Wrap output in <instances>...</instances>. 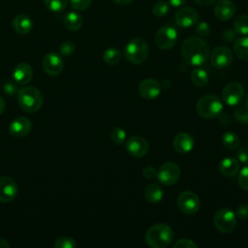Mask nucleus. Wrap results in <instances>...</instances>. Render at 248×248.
I'll use <instances>...</instances> for the list:
<instances>
[{
	"label": "nucleus",
	"mask_w": 248,
	"mask_h": 248,
	"mask_svg": "<svg viewBox=\"0 0 248 248\" xmlns=\"http://www.w3.org/2000/svg\"><path fill=\"white\" fill-rule=\"evenodd\" d=\"M32 129V123L31 121L24 117V116H19L16 117L13 122L10 124L9 127V133L12 137L14 138H23L27 136Z\"/></svg>",
	"instance_id": "obj_16"
},
{
	"label": "nucleus",
	"mask_w": 248,
	"mask_h": 248,
	"mask_svg": "<svg viewBox=\"0 0 248 248\" xmlns=\"http://www.w3.org/2000/svg\"><path fill=\"white\" fill-rule=\"evenodd\" d=\"M110 139L114 143L122 144L126 140V132L120 127H115L110 132Z\"/></svg>",
	"instance_id": "obj_32"
},
{
	"label": "nucleus",
	"mask_w": 248,
	"mask_h": 248,
	"mask_svg": "<svg viewBox=\"0 0 248 248\" xmlns=\"http://www.w3.org/2000/svg\"><path fill=\"white\" fill-rule=\"evenodd\" d=\"M32 76H33V71L29 64L21 62L15 67L13 77L16 84L18 85L27 84L31 80Z\"/></svg>",
	"instance_id": "obj_20"
},
{
	"label": "nucleus",
	"mask_w": 248,
	"mask_h": 248,
	"mask_svg": "<svg viewBox=\"0 0 248 248\" xmlns=\"http://www.w3.org/2000/svg\"><path fill=\"white\" fill-rule=\"evenodd\" d=\"M169 3L166 1L156 2L152 7V13L156 16H164L169 12Z\"/></svg>",
	"instance_id": "obj_33"
},
{
	"label": "nucleus",
	"mask_w": 248,
	"mask_h": 248,
	"mask_svg": "<svg viewBox=\"0 0 248 248\" xmlns=\"http://www.w3.org/2000/svg\"><path fill=\"white\" fill-rule=\"evenodd\" d=\"M177 31L170 25L161 27L155 34V43L161 49H170L176 44Z\"/></svg>",
	"instance_id": "obj_9"
},
{
	"label": "nucleus",
	"mask_w": 248,
	"mask_h": 248,
	"mask_svg": "<svg viewBox=\"0 0 248 248\" xmlns=\"http://www.w3.org/2000/svg\"><path fill=\"white\" fill-rule=\"evenodd\" d=\"M235 215L239 219H246L248 218V204H240L236 207L235 210Z\"/></svg>",
	"instance_id": "obj_40"
},
{
	"label": "nucleus",
	"mask_w": 248,
	"mask_h": 248,
	"mask_svg": "<svg viewBox=\"0 0 248 248\" xmlns=\"http://www.w3.org/2000/svg\"><path fill=\"white\" fill-rule=\"evenodd\" d=\"M222 142L226 148L230 150H236L239 147L240 140L236 134L232 131H228L222 136Z\"/></svg>",
	"instance_id": "obj_27"
},
{
	"label": "nucleus",
	"mask_w": 248,
	"mask_h": 248,
	"mask_svg": "<svg viewBox=\"0 0 248 248\" xmlns=\"http://www.w3.org/2000/svg\"><path fill=\"white\" fill-rule=\"evenodd\" d=\"M235 12V5L230 0H220L215 4L214 7L215 16L222 21H227L232 18Z\"/></svg>",
	"instance_id": "obj_18"
},
{
	"label": "nucleus",
	"mask_w": 248,
	"mask_h": 248,
	"mask_svg": "<svg viewBox=\"0 0 248 248\" xmlns=\"http://www.w3.org/2000/svg\"><path fill=\"white\" fill-rule=\"evenodd\" d=\"M198 12L192 7H184L180 9L175 15V22L178 26L188 28L195 25L199 20Z\"/></svg>",
	"instance_id": "obj_15"
},
{
	"label": "nucleus",
	"mask_w": 248,
	"mask_h": 248,
	"mask_svg": "<svg viewBox=\"0 0 248 248\" xmlns=\"http://www.w3.org/2000/svg\"><path fill=\"white\" fill-rule=\"evenodd\" d=\"M173 231L166 224H155L151 226L145 233V241L153 248H165L173 239Z\"/></svg>",
	"instance_id": "obj_2"
},
{
	"label": "nucleus",
	"mask_w": 248,
	"mask_h": 248,
	"mask_svg": "<svg viewBox=\"0 0 248 248\" xmlns=\"http://www.w3.org/2000/svg\"><path fill=\"white\" fill-rule=\"evenodd\" d=\"M235 55L244 61H248V37H239L233 43Z\"/></svg>",
	"instance_id": "obj_24"
},
{
	"label": "nucleus",
	"mask_w": 248,
	"mask_h": 248,
	"mask_svg": "<svg viewBox=\"0 0 248 248\" xmlns=\"http://www.w3.org/2000/svg\"><path fill=\"white\" fill-rule=\"evenodd\" d=\"M142 174L146 177V178H153L155 176H157V170L154 167L151 166H147L142 170Z\"/></svg>",
	"instance_id": "obj_43"
},
{
	"label": "nucleus",
	"mask_w": 248,
	"mask_h": 248,
	"mask_svg": "<svg viewBox=\"0 0 248 248\" xmlns=\"http://www.w3.org/2000/svg\"><path fill=\"white\" fill-rule=\"evenodd\" d=\"M103 59L108 65H115L121 59V52L118 48L115 47L108 48L103 53Z\"/></svg>",
	"instance_id": "obj_29"
},
{
	"label": "nucleus",
	"mask_w": 248,
	"mask_h": 248,
	"mask_svg": "<svg viewBox=\"0 0 248 248\" xmlns=\"http://www.w3.org/2000/svg\"><path fill=\"white\" fill-rule=\"evenodd\" d=\"M13 28L16 33L20 35H26L31 32L33 28V22L31 18L26 15H17L13 20Z\"/></svg>",
	"instance_id": "obj_21"
},
{
	"label": "nucleus",
	"mask_w": 248,
	"mask_h": 248,
	"mask_svg": "<svg viewBox=\"0 0 248 248\" xmlns=\"http://www.w3.org/2000/svg\"><path fill=\"white\" fill-rule=\"evenodd\" d=\"M82 22L83 20L81 16L76 12H69L64 16V25L71 31L78 30L81 27Z\"/></svg>",
	"instance_id": "obj_25"
},
{
	"label": "nucleus",
	"mask_w": 248,
	"mask_h": 248,
	"mask_svg": "<svg viewBox=\"0 0 248 248\" xmlns=\"http://www.w3.org/2000/svg\"><path fill=\"white\" fill-rule=\"evenodd\" d=\"M54 248H75L77 247V242L74 238L69 236H61L55 240L53 243Z\"/></svg>",
	"instance_id": "obj_31"
},
{
	"label": "nucleus",
	"mask_w": 248,
	"mask_h": 248,
	"mask_svg": "<svg viewBox=\"0 0 248 248\" xmlns=\"http://www.w3.org/2000/svg\"><path fill=\"white\" fill-rule=\"evenodd\" d=\"M160 92L161 84L153 78L143 79L139 85V93L145 100H152L157 98Z\"/></svg>",
	"instance_id": "obj_17"
},
{
	"label": "nucleus",
	"mask_w": 248,
	"mask_h": 248,
	"mask_svg": "<svg viewBox=\"0 0 248 248\" xmlns=\"http://www.w3.org/2000/svg\"><path fill=\"white\" fill-rule=\"evenodd\" d=\"M216 0H195L196 3H198L201 6H209L213 4Z\"/></svg>",
	"instance_id": "obj_46"
},
{
	"label": "nucleus",
	"mask_w": 248,
	"mask_h": 248,
	"mask_svg": "<svg viewBox=\"0 0 248 248\" xmlns=\"http://www.w3.org/2000/svg\"><path fill=\"white\" fill-rule=\"evenodd\" d=\"M91 1L92 0H70V4L75 10L83 11L90 6Z\"/></svg>",
	"instance_id": "obj_37"
},
{
	"label": "nucleus",
	"mask_w": 248,
	"mask_h": 248,
	"mask_svg": "<svg viewBox=\"0 0 248 248\" xmlns=\"http://www.w3.org/2000/svg\"><path fill=\"white\" fill-rule=\"evenodd\" d=\"M17 195L16 182L11 176L0 177V202H12Z\"/></svg>",
	"instance_id": "obj_13"
},
{
	"label": "nucleus",
	"mask_w": 248,
	"mask_h": 248,
	"mask_svg": "<svg viewBox=\"0 0 248 248\" xmlns=\"http://www.w3.org/2000/svg\"><path fill=\"white\" fill-rule=\"evenodd\" d=\"M179 176L180 169L174 162H166L157 170V178L165 186L173 185L177 182Z\"/></svg>",
	"instance_id": "obj_7"
},
{
	"label": "nucleus",
	"mask_w": 248,
	"mask_h": 248,
	"mask_svg": "<svg viewBox=\"0 0 248 248\" xmlns=\"http://www.w3.org/2000/svg\"><path fill=\"white\" fill-rule=\"evenodd\" d=\"M233 30L238 35H248V16L240 15L233 22Z\"/></svg>",
	"instance_id": "obj_28"
},
{
	"label": "nucleus",
	"mask_w": 248,
	"mask_h": 248,
	"mask_svg": "<svg viewBox=\"0 0 248 248\" xmlns=\"http://www.w3.org/2000/svg\"><path fill=\"white\" fill-rule=\"evenodd\" d=\"M46 7L53 12V13H60L63 12L69 4V0H44Z\"/></svg>",
	"instance_id": "obj_30"
},
{
	"label": "nucleus",
	"mask_w": 248,
	"mask_h": 248,
	"mask_svg": "<svg viewBox=\"0 0 248 248\" xmlns=\"http://www.w3.org/2000/svg\"><path fill=\"white\" fill-rule=\"evenodd\" d=\"M112 1L118 5H128L132 3L134 0H112Z\"/></svg>",
	"instance_id": "obj_49"
},
{
	"label": "nucleus",
	"mask_w": 248,
	"mask_h": 248,
	"mask_svg": "<svg viewBox=\"0 0 248 248\" xmlns=\"http://www.w3.org/2000/svg\"><path fill=\"white\" fill-rule=\"evenodd\" d=\"M213 224L219 232L223 233H230L233 231L236 225L235 213L230 208H221L215 213L213 217Z\"/></svg>",
	"instance_id": "obj_6"
},
{
	"label": "nucleus",
	"mask_w": 248,
	"mask_h": 248,
	"mask_svg": "<svg viewBox=\"0 0 248 248\" xmlns=\"http://www.w3.org/2000/svg\"><path fill=\"white\" fill-rule=\"evenodd\" d=\"M144 197L150 203H158L163 198V190L157 183H150L144 190Z\"/></svg>",
	"instance_id": "obj_23"
},
{
	"label": "nucleus",
	"mask_w": 248,
	"mask_h": 248,
	"mask_svg": "<svg viewBox=\"0 0 248 248\" xmlns=\"http://www.w3.org/2000/svg\"><path fill=\"white\" fill-rule=\"evenodd\" d=\"M174 248H197L198 244L195 243L193 240L191 239H187V238H182V239H178L174 244H173Z\"/></svg>",
	"instance_id": "obj_38"
},
{
	"label": "nucleus",
	"mask_w": 248,
	"mask_h": 248,
	"mask_svg": "<svg viewBox=\"0 0 248 248\" xmlns=\"http://www.w3.org/2000/svg\"><path fill=\"white\" fill-rule=\"evenodd\" d=\"M187 0H168V3L173 7H180L185 4Z\"/></svg>",
	"instance_id": "obj_45"
},
{
	"label": "nucleus",
	"mask_w": 248,
	"mask_h": 248,
	"mask_svg": "<svg viewBox=\"0 0 248 248\" xmlns=\"http://www.w3.org/2000/svg\"><path fill=\"white\" fill-rule=\"evenodd\" d=\"M237 161L242 163L243 165H248V149L245 147H238L236 153Z\"/></svg>",
	"instance_id": "obj_39"
},
{
	"label": "nucleus",
	"mask_w": 248,
	"mask_h": 248,
	"mask_svg": "<svg viewBox=\"0 0 248 248\" xmlns=\"http://www.w3.org/2000/svg\"><path fill=\"white\" fill-rule=\"evenodd\" d=\"M234 36H235V32L234 30H232V29H226L222 35L223 37V40L225 42H231L234 39Z\"/></svg>",
	"instance_id": "obj_44"
},
{
	"label": "nucleus",
	"mask_w": 248,
	"mask_h": 248,
	"mask_svg": "<svg viewBox=\"0 0 248 248\" xmlns=\"http://www.w3.org/2000/svg\"><path fill=\"white\" fill-rule=\"evenodd\" d=\"M219 170L225 176H234L239 171V162L235 158H225L219 164Z\"/></svg>",
	"instance_id": "obj_22"
},
{
	"label": "nucleus",
	"mask_w": 248,
	"mask_h": 248,
	"mask_svg": "<svg viewBox=\"0 0 248 248\" xmlns=\"http://www.w3.org/2000/svg\"><path fill=\"white\" fill-rule=\"evenodd\" d=\"M149 46L146 41L142 38H133L127 45L124 50L125 58L132 64H141L147 58Z\"/></svg>",
	"instance_id": "obj_4"
},
{
	"label": "nucleus",
	"mask_w": 248,
	"mask_h": 248,
	"mask_svg": "<svg viewBox=\"0 0 248 248\" xmlns=\"http://www.w3.org/2000/svg\"><path fill=\"white\" fill-rule=\"evenodd\" d=\"M191 80L198 87H203L208 82V74L204 69L196 68L191 72Z\"/></svg>",
	"instance_id": "obj_26"
},
{
	"label": "nucleus",
	"mask_w": 248,
	"mask_h": 248,
	"mask_svg": "<svg viewBox=\"0 0 248 248\" xmlns=\"http://www.w3.org/2000/svg\"><path fill=\"white\" fill-rule=\"evenodd\" d=\"M43 69L49 76H58L63 70V60L55 52H49L43 59Z\"/></svg>",
	"instance_id": "obj_14"
},
{
	"label": "nucleus",
	"mask_w": 248,
	"mask_h": 248,
	"mask_svg": "<svg viewBox=\"0 0 248 248\" xmlns=\"http://www.w3.org/2000/svg\"><path fill=\"white\" fill-rule=\"evenodd\" d=\"M126 151L133 157H143L147 154L149 145L146 140L140 136L130 137L125 144Z\"/></svg>",
	"instance_id": "obj_12"
},
{
	"label": "nucleus",
	"mask_w": 248,
	"mask_h": 248,
	"mask_svg": "<svg viewBox=\"0 0 248 248\" xmlns=\"http://www.w3.org/2000/svg\"><path fill=\"white\" fill-rule=\"evenodd\" d=\"M3 90L8 95H14L15 93L17 92V84L14 83V82H11V81H8L4 84Z\"/></svg>",
	"instance_id": "obj_42"
},
{
	"label": "nucleus",
	"mask_w": 248,
	"mask_h": 248,
	"mask_svg": "<svg viewBox=\"0 0 248 248\" xmlns=\"http://www.w3.org/2000/svg\"><path fill=\"white\" fill-rule=\"evenodd\" d=\"M75 44L72 42V41H64L61 45H60V47H59V51L62 55L64 56H69V55H72L75 51Z\"/></svg>",
	"instance_id": "obj_35"
},
{
	"label": "nucleus",
	"mask_w": 248,
	"mask_h": 248,
	"mask_svg": "<svg viewBox=\"0 0 248 248\" xmlns=\"http://www.w3.org/2000/svg\"><path fill=\"white\" fill-rule=\"evenodd\" d=\"M219 116H220V123H222L223 125H227L231 122V119L227 115H221V113H220Z\"/></svg>",
	"instance_id": "obj_47"
},
{
	"label": "nucleus",
	"mask_w": 248,
	"mask_h": 248,
	"mask_svg": "<svg viewBox=\"0 0 248 248\" xmlns=\"http://www.w3.org/2000/svg\"><path fill=\"white\" fill-rule=\"evenodd\" d=\"M237 182L239 187L244 190L248 191V165H245L238 173L237 177Z\"/></svg>",
	"instance_id": "obj_34"
},
{
	"label": "nucleus",
	"mask_w": 248,
	"mask_h": 248,
	"mask_svg": "<svg viewBox=\"0 0 248 248\" xmlns=\"http://www.w3.org/2000/svg\"><path fill=\"white\" fill-rule=\"evenodd\" d=\"M194 139L188 133H178L172 141L173 148L180 154H186L190 152L194 147Z\"/></svg>",
	"instance_id": "obj_19"
},
{
	"label": "nucleus",
	"mask_w": 248,
	"mask_h": 248,
	"mask_svg": "<svg viewBox=\"0 0 248 248\" xmlns=\"http://www.w3.org/2000/svg\"><path fill=\"white\" fill-rule=\"evenodd\" d=\"M210 49L208 44L198 36L187 38L181 46V55L190 65H202L208 58Z\"/></svg>",
	"instance_id": "obj_1"
},
{
	"label": "nucleus",
	"mask_w": 248,
	"mask_h": 248,
	"mask_svg": "<svg viewBox=\"0 0 248 248\" xmlns=\"http://www.w3.org/2000/svg\"><path fill=\"white\" fill-rule=\"evenodd\" d=\"M245 108L248 110V95L246 96V99H245Z\"/></svg>",
	"instance_id": "obj_51"
},
{
	"label": "nucleus",
	"mask_w": 248,
	"mask_h": 248,
	"mask_svg": "<svg viewBox=\"0 0 248 248\" xmlns=\"http://www.w3.org/2000/svg\"><path fill=\"white\" fill-rule=\"evenodd\" d=\"M4 109H5V101H4V99L0 96V114L4 111Z\"/></svg>",
	"instance_id": "obj_50"
},
{
	"label": "nucleus",
	"mask_w": 248,
	"mask_h": 248,
	"mask_svg": "<svg viewBox=\"0 0 248 248\" xmlns=\"http://www.w3.org/2000/svg\"><path fill=\"white\" fill-rule=\"evenodd\" d=\"M232 61V52L226 46H218L210 53V63L217 69H223L230 66Z\"/></svg>",
	"instance_id": "obj_11"
},
{
	"label": "nucleus",
	"mask_w": 248,
	"mask_h": 248,
	"mask_svg": "<svg viewBox=\"0 0 248 248\" xmlns=\"http://www.w3.org/2000/svg\"><path fill=\"white\" fill-rule=\"evenodd\" d=\"M11 244L5 238L0 237V248H10Z\"/></svg>",
	"instance_id": "obj_48"
},
{
	"label": "nucleus",
	"mask_w": 248,
	"mask_h": 248,
	"mask_svg": "<svg viewBox=\"0 0 248 248\" xmlns=\"http://www.w3.org/2000/svg\"><path fill=\"white\" fill-rule=\"evenodd\" d=\"M245 89L239 82H231L225 86L222 92L223 101L230 106L238 105L244 98Z\"/></svg>",
	"instance_id": "obj_10"
},
{
	"label": "nucleus",
	"mask_w": 248,
	"mask_h": 248,
	"mask_svg": "<svg viewBox=\"0 0 248 248\" xmlns=\"http://www.w3.org/2000/svg\"><path fill=\"white\" fill-rule=\"evenodd\" d=\"M195 31L198 34V36H200V37H206L210 33V27H209L207 22L201 21V22H199L196 25Z\"/></svg>",
	"instance_id": "obj_36"
},
{
	"label": "nucleus",
	"mask_w": 248,
	"mask_h": 248,
	"mask_svg": "<svg viewBox=\"0 0 248 248\" xmlns=\"http://www.w3.org/2000/svg\"><path fill=\"white\" fill-rule=\"evenodd\" d=\"M177 205L181 212L192 215L200 208V199L192 191L181 192L177 198Z\"/></svg>",
	"instance_id": "obj_8"
},
{
	"label": "nucleus",
	"mask_w": 248,
	"mask_h": 248,
	"mask_svg": "<svg viewBox=\"0 0 248 248\" xmlns=\"http://www.w3.org/2000/svg\"><path fill=\"white\" fill-rule=\"evenodd\" d=\"M235 118L241 123H248V111L243 108H237L234 111Z\"/></svg>",
	"instance_id": "obj_41"
},
{
	"label": "nucleus",
	"mask_w": 248,
	"mask_h": 248,
	"mask_svg": "<svg viewBox=\"0 0 248 248\" xmlns=\"http://www.w3.org/2000/svg\"><path fill=\"white\" fill-rule=\"evenodd\" d=\"M223 108L220 99L213 94L202 96L196 105L197 112L200 116L205 119H212L219 116Z\"/></svg>",
	"instance_id": "obj_5"
},
{
	"label": "nucleus",
	"mask_w": 248,
	"mask_h": 248,
	"mask_svg": "<svg viewBox=\"0 0 248 248\" xmlns=\"http://www.w3.org/2000/svg\"><path fill=\"white\" fill-rule=\"evenodd\" d=\"M43 95L39 89L33 86H26L17 93L19 107L26 112H36L43 106Z\"/></svg>",
	"instance_id": "obj_3"
}]
</instances>
